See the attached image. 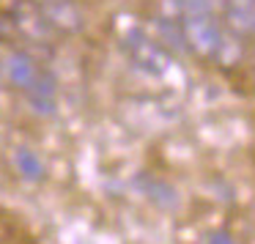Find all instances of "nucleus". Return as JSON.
I'll use <instances>...</instances> for the list:
<instances>
[{"label": "nucleus", "instance_id": "20e7f679", "mask_svg": "<svg viewBox=\"0 0 255 244\" xmlns=\"http://www.w3.org/2000/svg\"><path fill=\"white\" fill-rule=\"evenodd\" d=\"M41 74H44V69L36 63V58L30 55V52L11 50L6 55V80L14 85V88L22 91V94H28V91L39 83Z\"/></svg>", "mask_w": 255, "mask_h": 244}, {"label": "nucleus", "instance_id": "39448f33", "mask_svg": "<svg viewBox=\"0 0 255 244\" xmlns=\"http://www.w3.org/2000/svg\"><path fill=\"white\" fill-rule=\"evenodd\" d=\"M11 22H14V30H17V33H22L28 41H36V44H44V41L50 39V33H55L36 3H30V6L19 3L14 17H11Z\"/></svg>", "mask_w": 255, "mask_h": 244}, {"label": "nucleus", "instance_id": "f03ea898", "mask_svg": "<svg viewBox=\"0 0 255 244\" xmlns=\"http://www.w3.org/2000/svg\"><path fill=\"white\" fill-rule=\"evenodd\" d=\"M181 28L189 52H195L198 58H217L225 41L220 14H187L181 17Z\"/></svg>", "mask_w": 255, "mask_h": 244}, {"label": "nucleus", "instance_id": "6e6552de", "mask_svg": "<svg viewBox=\"0 0 255 244\" xmlns=\"http://www.w3.org/2000/svg\"><path fill=\"white\" fill-rule=\"evenodd\" d=\"M225 0H181V17L187 14H222Z\"/></svg>", "mask_w": 255, "mask_h": 244}, {"label": "nucleus", "instance_id": "ddd939ff", "mask_svg": "<svg viewBox=\"0 0 255 244\" xmlns=\"http://www.w3.org/2000/svg\"><path fill=\"white\" fill-rule=\"evenodd\" d=\"M253 220H255V206H253Z\"/></svg>", "mask_w": 255, "mask_h": 244}, {"label": "nucleus", "instance_id": "423d86ee", "mask_svg": "<svg viewBox=\"0 0 255 244\" xmlns=\"http://www.w3.org/2000/svg\"><path fill=\"white\" fill-rule=\"evenodd\" d=\"M222 17H225V28L239 39L255 36V0H225Z\"/></svg>", "mask_w": 255, "mask_h": 244}, {"label": "nucleus", "instance_id": "0eeeda50", "mask_svg": "<svg viewBox=\"0 0 255 244\" xmlns=\"http://www.w3.org/2000/svg\"><path fill=\"white\" fill-rule=\"evenodd\" d=\"M11 162H14V170H17V176L22 178V181L41 184L47 178V167H44V162H41V156L36 154L33 148H28V145L14 148Z\"/></svg>", "mask_w": 255, "mask_h": 244}, {"label": "nucleus", "instance_id": "9b49d317", "mask_svg": "<svg viewBox=\"0 0 255 244\" xmlns=\"http://www.w3.org/2000/svg\"><path fill=\"white\" fill-rule=\"evenodd\" d=\"M3 80H6V58L0 55V83H3Z\"/></svg>", "mask_w": 255, "mask_h": 244}, {"label": "nucleus", "instance_id": "7ed1b4c3", "mask_svg": "<svg viewBox=\"0 0 255 244\" xmlns=\"http://www.w3.org/2000/svg\"><path fill=\"white\" fill-rule=\"evenodd\" d=\"M39 6V3H36ZM41 14H44V19L50 22L52 30H58V33H80L85 25V17H83V8L74 3V0H47V3H41Z\"/></svg>", "mask_w": 255, "mask_h": 244}, {"label": "nucleus", "instance_id": "f8f14e48", "mask_svg": "<svg viewBox=\"0 0 255 244\" xmlns=\"http://www.w3.org/2000/svg\"><path fill=\"white\" fill-rule=\"evenodd\" d=\"M33 3H39V6H41V3H47V0H33Z\"/></svg>", "mask_w": 255, "mask_h": 244}, {"label": "nucleus", "instance_id": "f257e3e1", "mask_svg": "<svg viewBox=\"0 0 255 244\" xmlns=\"http://www.w3.org/2000/svg\"><path fill=\"white\" fill-rule=\"evenodd\" d=\"M121 44H124V50H127L129 61H132L140 72L151 74V77H162L173 63L170 50H167L159 39L148 36L143 28H129Z\"/></svg>", "mask_w": 255, "mask_h": 244}, {"label": "nucleus", "instance_id": "1a4fd4ad", "mask_svg": "<svg viewBox=\"0 0 255 244\" xmlns=\"http://www.w3.org/2000/svg\"><path fill=\"white\" fill-rule=\"evenodd\" d=\"M14 33H17V30H14V22H11V17L0 11V39H8V36H14Z\"/></svg>", "mask_w": 255, "mask_h": 244}, {"label": "nucleus", "instance_id": "9d476101", "mask_svg": "<svg viewBox=\"0 0 255 244\" xmlns=\"http://www.w3.org/2000/svg\"><path fill=\"white\" fill-rule=\"evenodd\" d=\"M206 244H236V239H233L228 231H217V233H211V236H209V242H206Z\"/></svg>", "mask_w": 255, "mask_h": 244}]
</instances>
